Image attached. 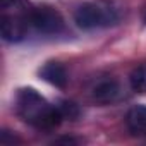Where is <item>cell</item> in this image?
Listing matches in <instances>:
<instances>
[{"instance_id":"6da1fadb","label":"cell","mask_w":146,"mask_h":146,"mask_svg":"<svg viewBox=\"0 0 146 146\" xmlns=\"http://www.w3.org/2000/svg\"><path fill=\"white\" fill-rule=\"evenodd\" d=\"M16 110L24 122L31 124L36 129H43V131L57 127L60 120L64 119L58 107L50 105L33 88H24L17 93Z\"/></svg>"},{"instance_id":"7a4b0ae2","label":"cell","mask_w":146,"mask_h":146,"mask_svg":"<svg viewBox=\"0 0 146 146\" xmlns=\"http://www.w3.org/2000/svg\"><path fill=\"white\" fill-rule=\"evenodd\" d=\"M120 19L119 11L107 2H88L83 4L76 14L74 21L81 29H100L117 24Z\"/></svg>"},{"instance_id":"3957f363","label":"cell","mask_w":146,"mask_h":146,"mask_svg":"<svg viewBox=\"0 0 146 146\" xmlns=\"http://www.w3.org/2000/svg\"><path fill=\"white\" fill-rule=\"evenodd\" d=\"M28 23L41 35H58L64 29L60 14L52 7H38L28 14Z\"/></svg>"},{"instance_id":"277c9868","label":"cell","mask_w":146,"mask_h":146,"mask_svg":"<svg viewBox=\"0 0 146 146\" xmlns=\"http://www.w3.org/2000/svg\"><path fill=\"white\" fill-rule=\"evenodd\" d=\"M28 28H29V23H28V16L26 17H21V16H7L4 14L2 17V36L5 41H19L26 36L28 33Z\"/></svg>"},{"instance_id":"5b68a950","label":"cell","mask_w":146,"mask_h":146,"mask_svg":"<svg viewBox=\"0 0 146 146\" xmlns=\"http://www.w3.org/2000/svg\"><path fill=\"white\" fill-rule=\"evenodd\" d=\"M120 95V84L115 79H102L98 81L93 90H91V96L96 103L107 105V103H113Z\"/></svg>"},{"instance_id":"8992f818","label":"cell","mask_w":146,"mask_h":146,"mask_svg":"<svg viewBox=\"0 0 146 146\" xmlns=\"http://www.w3.org/2000/svg\"><path fill=\"white\" fill-rule=\"evenodd\" d=\"M125 124L131 134L134 136H146V107L136 105L125 115Z\"/></svg>"},{"instance_id":"52a82bcc","label":"cell","mask_w":146,"mask_h":146,"mask_svg":"<svg viewBox=\"0 0 146 146\" xmlns=\"http://www.w3.org/2000/svg\"><path fill=\"white\" fill-rule=\"evenodd\" d=\"M40 74H41V78H43L45 81H48L50 84H53V86H57V88H64V86L67 84V72H65V69H64L60 64H57V62L46 64V65L40 70Z\"/></svg>"},{"instance_id":"ba28073f","label":"cell","mask_w":146,"mask_h":146,"mask_svg":"<svg viewBox=\"0 0 146 146\" xmlns=\"http://www.w3.org/2000/svg\"><path fill=\"white\" fill-rule=\"evenodd\" d=\"M131 88L136 93H146V64L137 65L129 76Z\"/></svg>"},{"instance_id":"9c48e42d","label":"cell","mask_w":146,"mask_h":146,"mask_svg":"<svg viewBox=\"0 0 146 146\" xmlns=\"http://www.w3.org/2000/svg\"><path fill=\"white\" fill-rule=\"evenodd\" d=\"M58 110H60V113H62V117L64 119H74V117H78V107L74 105V103H62L60 107H58Z\"/></svg>"},{"instance_id":"30bf717a","label":"cell","mask_w":146,"mask_h":146,"mask_svg":"<svg viewBox=\"0 0 146 146\" xmlns=\"http://www.w3.org/2000/svg\"><path fill=\"white\" fill-rule=\"evenodd\" d=\"M17 4V0H2V7L4 9H7L9 5H16Z\"/></svg>"}]
</instances>
